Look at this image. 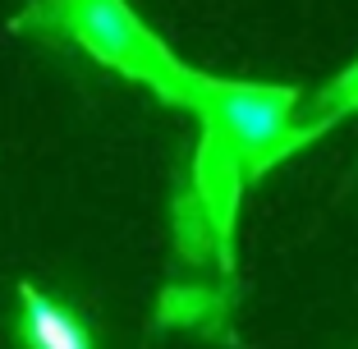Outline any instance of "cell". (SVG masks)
<instances>
[{
	"mask_svg": "<svg viewBox=\"0 0 358 349\" xmlns=\"http://www.w3.org/2000/svg\"><path fill=\"white\" fill-rule=\"evenodd\" d=\"M299 106H303L299 87L216 78L202 69H189V87H184V111H193L207 134L225 138L239 152L248 180L266 175L285 157L308 148L317 134H327V124L313 111Z\"/></svg>",
	"mask_w": 358,
	"mask_h": 349,
	"instance_id": "obj_1",
	"label": "cell"
},
{
	"mask_svg": "<svg viewBox=\"0 0 358 349\" xmlns=\"http://www.w3.org/2000/svg\"><path fill=\"white\" fill-rule=\"evenodd\" d=\"M19 23L74 42L78 51L124 74L129 83L157 92L170 106H184L189 64L138 19L129 0H32Z\"/></svg>",
	"mask_w": 358,
	"mask_h": 349,
	"instance_id": "obj_2",
	"label": "cell"
},
{
	"mask_svg": "<svg viewBox=\"0 0 358 349\" xmlns=\"http://www.w3.org/2000/svg\"><path fill=\"white\" fill-rule=\"evenodd\" d=\"M243 184H248L243 157L225 143V138H216V134L202 129L198 152H193V180H189V189L198 193V202L207 207L211 230H216V262H221V271H230V266H234V221H239Z\"/></svg>",
	"mask_w": 358,
	"mask_h": 349,
	"instance_id": "obj_3",
	"label": "cell"
},
{
	"mask_svg": "<svg viewBox=\"0 0 358 349\" xmlns=\"http://www.w3.org/2000/svg\"><path fill=\"white\" fill-rule=\"evenodd\" d=\"M14 340L19 349H96L78 308L46 294L42 285L19 280V313H14Z\"/></svg>",
	"mask_w": 358,
	"mask_h": 349,
	"instance_id": "obj_4",
	"label": "cell"
},
{
	"mask_svg": "<svg viewBox=\"0 0 358 349\" xmlns=\"http://www.w3.org/2000/svg\"><path fill=\"white\" fill-rule=\"evenodd\" d=\"M157 322L161 327L216 336L225 327V299L216 290H202V285H170L157 304Z\"/></svg>",
	"mask_w": 358,
	"mask_h": 349,
	"instance_id": "obj_5",
	"label": "cell"
},
{
	"mask_svg": "<svg viewBox=\"0 0 358 349\" xmlns=\"http://www.w3.org/2000/svg\"><path fill=\"white\" fill-rule=\"evenodd\" d=\"M175 243L189 262H202V257L216 253V230L207 221V207L198 202V193L184 189L175 198Z\"/></svg>",
	"mask_w": 358,
	"mask_h": 349,
	"instance_id": "obj_6",
	"label": "cell"
},
{
	"mask_svg": "<svg viewBox=\"0 0 358 349\" xmlns=\"http://www.w3.org/2000/svg\"><path fill=\"white\" fill-rule=\"evenodd\" d=\"M308 111H313V115L322 120V124H327V129L336 124V120L354 115V111H358V60L349 64L345 74H340L336 83L327 87V92L317 97V101H313V106H308Z\"/></svg>",
	"mask_w": 358,
	"mask_h": 349,
	"instance_id": "obj_7",
	"label": "cell"
}]
</instances>
